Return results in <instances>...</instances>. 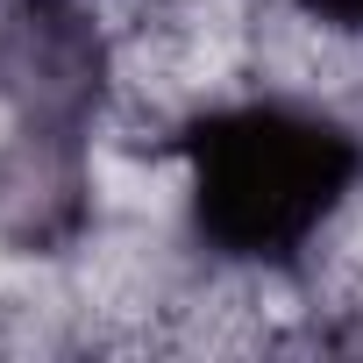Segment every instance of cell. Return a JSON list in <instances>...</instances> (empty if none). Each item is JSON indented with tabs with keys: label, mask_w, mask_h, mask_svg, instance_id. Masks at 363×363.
Here are the masks:
<instances>
[{
	"label": "cell",
	"mask_w": 363,
	"mask_h": 363,
	"mask_svg": "<svg viewBox=\"0 0 363 363\" xmlns=\"http://www.w3.org/2000/svg\"><path fill=\"white\" fill-rule=\"evenodd\" d=\"M299 8L313 22H328V29H356L363 36V0H299Z\"/></svg>",
	"instance_id": "7a4b0ae2"
},
{
	"label": "cell",
	"mask_w": 363,
	"mask_h": 363,
	"mask_svg": "<svg viewBox=\"0 0 363 363\" xmlns=\"http://www.w3.org/2000/svg\"><path fill=\"white\" fill-rule=\"evenodd\" d=\"M363 178V135L313 100H235L186 135V214L228 264H292Z\"/></svg>",
	"instance_id": "6da1fadb"
}]
</instances>
